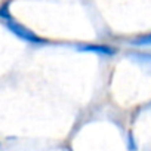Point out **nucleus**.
I'll use <instances>...</instances> for the list:
<instances>
[{
    "mask_svg": "<svg viewBox=\"0 0 151 151\" xmlns=\"http://www.w3.org/2000/svg\"><path fill=\"white\" fill-rule=\"evenodd\" d=\"M82 50H88V52H98L102 55H113L116 53V50L111 46H99V45H92V46H82Z\"/></svg>",
    "mask_w": 151,
    "mask_h": 151,
    "instance_id": "f257e3e1",
    "label": "nucleus"
}]
</instances>
